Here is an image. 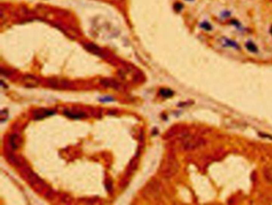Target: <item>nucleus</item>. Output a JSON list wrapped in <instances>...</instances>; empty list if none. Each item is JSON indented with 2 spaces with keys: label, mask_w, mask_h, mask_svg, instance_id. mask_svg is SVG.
Wrapping results in <instances>:
<instances>
[{
  "label": "nucleus",
  "mask_w": 272,
  "mask_h": 205,
  "mask_svg": "<svg viewBox=\"0 0 272 205\" xmlns=\"http://www.w3.org/2000/svg\"><path fill=\"white\" fill-rule=\"evenodd\" d=\"M205 140L204 138L200 137H195V136H190L186 138L184 143V148L186 150H193V149H198L200 147H202L205 145Z\"/></svg>",
  "instance_id": "1"
},
{
  "label": "nucleus",
  "mask_w": 272,
  "mask_h": 205,
  "mask_svg": "<svg viewBox=\"0 0 272 205\" xmlns=\"http://www.w3.org/2000/svg\"><path fill=\"white\" fill-rule=\"evenodd\" d=\"M263 176L268 182L272 183V165H268L263 168Z\"/></svg>",
  "instance_id": "2"
},
{
  "label": "nucleus",
  "mask_w": 272,
  "mask_h": 205,
  "mask_svg": "<svg viewBox=\"0 0 272 205\" xmlns=\"http://www.w3.org/2000/svg\"><path fill=\"white\" fill-rule=\"evenodd\" d=\"M246 48L249 50L250 52H252V53H257L258 52V47L257 46L255 45L254 42H252L251 41L247 42L246 43Z\"/></svg>",
  "instance_id": "3"
},
{
  "label": "nucleus",
  "mask_w": 272,
  "mask_h": 205,
  "mask_svg": "<svg viewBox=\"0 0 272 205\" xmlns=\"http://www.w3.org/2000/svg\"><path fill=\"white\" fill-rule=\"evenodd\" d=\"M160 95L164 97H171L173 95V92L169 89H161L160 90Z\"/></svg>",
  "instance_id": "4"
},
{
  "label": "nucleus",
  "mask_w": 272,
  "mask_h": 205,
  "mask_svg": "<svg viewBox=\"0 0 272 205\" xmlns=\"http://www.w3.org/2000/svg\"><path fill=\"white\" fill-rule=\"evenodd\" d=\"M223 42H224V45L227 46H231V47H234V48H238L237 43H236L235 42H233L230 40V39H228V38H224V39H223Z\"/></svg>",
  "instance_id": "5"
},
{
  "label": "nucleus",
  "mask_w": 272,
  "mask_h": 205,
  "mask_svg": "<svg viewBox=\"0 0 272 205\" xmlns=\"http://www.w3.org/2000/svg\"><path fill=\"white\" fill-rule=\"evenodd\" d=\"M200 28L204 29L206 31H211L212 30V26L211 25V23L207 22V21H203L200 23Z\"/></svg>",
  "instance_id": "6"
},
{
  "label": "nucleus",
  "mask_w": 272,
  "mask_h": 205,
  "mask_svg": "<svg viewBox=\"0 0 272 205\" xmlns=\"http://www.w3.org/2000/svg\"><path fill=\"white\" fill-rule=\"evenodd\" d=\"M231 12L229 11H227V10H225L224 11H222V13L220 14L221 15V17H223L224 19H226V18H228L229 16H231Z\"/></svg>",
  "instance_id": "7"
},
{
  "label": "nucleus",
  "mask_w": 272,
  "mask_h": 205,
  "mask_svg": "<svg viewBox=\"0 0 272 205\" xmlns=\"http://www.w3.org/2000/svg\"><path fill=\"white\" fill-rule=\"evenodd\" d=\"M175 9H176V11H180L183 9V4H181L180 3H176Z\"/></svg>",
  "instance_id": "8"
},
{
  "label": "nucleus",
  "mask_w": 272,
  "mask_h": 205,
  "mask_svg": "<svg viewBox=\"0 0 272 205\" xmlns=\"http://www.w3.org/2000/svg\"><path fill=\"white\" fill-rule=\"evenodd\" d=\"M271 34H272V26H271Z\"/></svg>",
  "instance_id": "9"
},
{
  "label": "nucleus",
  "mask_w": 272,
  "mask_h": 205,
  "mask_svg": "<svg viewBox=\"0 0 272 205\" xmlns=\"http://www.w3.org/2000/svg\"><path fill=\"white\" fill-rule=\"evenodd\" d=\"M186 1H189V2H192V1H193V0H186Z\"/></svg>",
  "instance_id": "10"
}]
</instances>
